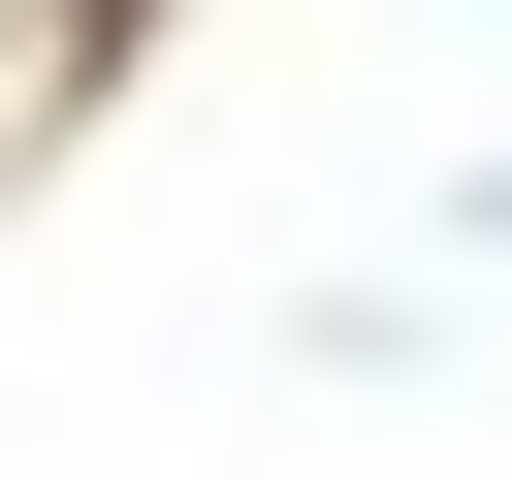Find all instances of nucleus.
<instances>
[{
  "label": "nucleus",
  "instance_id": "f257e3e1",
  "mask_svg": "<svg viewBox=\"0 0 512 480\" xmlns=\"http://www.w3.org/2000/svg\"><path fill=\"white\" fill-rule=\"evenodd\" d=\"M448 256H512V160H480V192H448Z\"/></svg>",
  "mask_w": 512,
  "mask_h": 480
}]
</instances>
